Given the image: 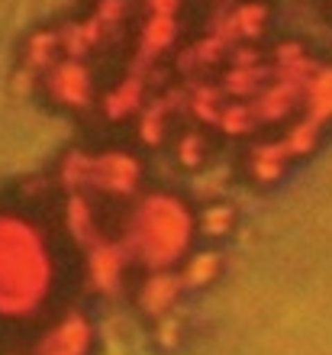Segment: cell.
Instances as JSON below:
<instances>
[{"instance_id": "obj_2", "label": "cell", "mask_w": 332, "mask_h": 355, "mask_svg": "<svg viewBox=\"0 0 332 355\" xmlns=\"http://www.w3.org/2000/svg\"><path fill=\"white\" fill-rule=\"evenodd\" d=\"M194 236V214L184 200L171 194H148L126 216L120 245L126 259H139L146 268H171L191 252Z\"/></svg>"}, {"instance_id": "obj_8", "label": "cell", "mask_w": 332, "mask_h": 355, "mask_svg": "<svg viewBox=\"0 0 332 355\" xmlns=\"http://www.w3.org/2000/svg\"><path fill=\"white\" fill-rule=\"evenodd\" d=\"M300 103H304V116L326 126L332 123V65L329 62H316L313 71L304 78L300 85Z\"/></svg>"}, {"instance_id": "obj_13", "label": "cell", "mask_w": 332, "mask_h": 355, "mask_svg": "<svg viewBox=\"0 0 332 355\" xmlns=\"http://www.w3.org/2000/svg\"><path fill=\"white\" fill-rule=\"evenodd\" d=\"M277 142L284 146V152L290 155V162L306 159V155L316 152V146L323 142V126L313 123L310 116H304V120H297L294 126H287V130L277 136Z\"/></svg>"}, {"instance_id": "obj_3", "label": "cell", "mask_w": 332, "mask_h": 355, "mask_svg": "<svg viewBox=\"0 0 332 355\" xmlns=\"http://www.w3.org/2000/svg\"><path fill=\"white\" fill-rule=\"evenodd\" d=\"M39 81H42L49 97L55 103H62V107H68V110H87V107H94V101H97L94 71L87 68L84 58L62 55Z\"/></svg>"}, {"instance_id": "obj_6", "label": "cell", "mask_w": 332, "mask_h": 355, "mask_svg": "<svg viewBox=\"0 0 332 355\" xmlns=\"http://www.w3.org/2000/svg\"><path fill=\"white\" fill-rule=\"evenodd\" d=\"M245 178H249L252 184L259 187H268L281 181L290 168V155L284 152V146L277 139H255L245 152Z\"/></svg>"}, {"instance_id": "obj_1", "label": "cell", "mask_w": 332, "mask_h": 355, "mask_svg": "<svg viewBox=\"0 0 332 355\" xmlns=\"http://www.w3.org/2000/svg\"><path fill=\"white\" fill-rule=\"evenodd\" d=\"M55 265L36 226L13 214H0V317H29L46 304Z\"/></svg>"}, {"instance_id": "obj_11", "label": "cell", "mask_w": 332, "mask_h": 355, "mask_svg": "<svg viewBox=\"0 0 332 355\" xmlns=\"http://www.w3.org/2000/svg\"><path fill=\"white\" fill-rule=\"evenodd\" d=\"M168 142H171V149H175V162L181 165V168H187V171L207 168V162H210V155H213L210 136H207L203 130L175 132Z\"/></svg>"}, {"instance_id": "obj_9", "label": "cell", "mask_w": 332, "mask_h": 355, "mask_svg": "<svg viewBox=\"0 0 332 355\" xmlns=\"http://www.w3.org/2000/svg\"><path fill=\"white\" fill-rule=\"evenodd\" d=\"M148 78H139V75H126L120 81V85H113L110 91L103 94L101 103H94L97 110L107 116V120H130V116H136L139 107L148 101Z\"/></svg>"}, {"instance_id": "obj_14", "label": "cell", "mask_w": 332, "mask_h": 355, "mask_svg": "<svg viewBox=\"0 0 332 355\" xmlns=\"http://www.w3.org/2000/svg\"><path fill=\"white\" fill-rule=\"evenodd\" d=\"M232 226H236V210L226 200H210L194 214V230L203 239H222L232 233Z\"/></svg>"}, {"instance_id": "obj_16", "label": "cell", "mask_w": 332, "mask_h": 355, "mask_svg": "<svg viewBox=\"0 0 332 355\" xmlns=\"http://www.w3.org/2000/svg\"><path fill=\"white\" fill-rule=\"evenodd\" d=\"M216 126L226 136H252L259 130V120H255V113H252V107L245 101H232V103H222Z\"/></svg>"}, {"instance_id": "obj_12", "label": "cell", "mask_w": 332, "mask_h": 355, "mask_svg": "<svg viewBox=\"0 0 332 355\" xmlns=\"http://www.w3.org/2000/svg\"><path fill=\"white\" fill-rule=\"evenodd\" d=\"M139 39H142V52H146L148 58H161V52H168L177 39V17L148 13V23L142 26Z\"/></svg>"}, {"instance_id": "obj_15", "label": "cell", "mask_w": 332, "mask_h": 355, "mask_svg": "<svg viewBox=\"0 0 332 355\" xmlns=\"http://www.w3.org/2000/svg\"><path fill=\"white\" fill-rule=\"evenodd\" d=\"M222 268V259L220 252H213V249H197V252H187L184 255V265L177 271V278L184 288H203V284H210Z\"/></svg>"}, {"instance_id": "obj_7", "label": "cell", "mask_w": 332, "mask_h": 355, "mask_svg": "<svg viewBox=\"0 0 332 355\" xmlns=\"http://www.w3.org/2000/svg\"><path fill=\"white\" fill-rule=\"evenodd\" d=\"M91 336V323L81 313H68L58 323H52V329L39 343L36 355H87Z\"/></svg>"}, {"instance_id": "obj_10", "label": "cell", "mask_w": 332, "mask_h": 355, "mask_svg": "<svg viewBox=\"0 0 332 355\" xmlns=\"http://www.w3.org/2000/svg\"><path fill=\"white\" fill-rule=\"evenodd\" d=\"M62 58V39H58V29H39L26 39L23 46V68L33 71V75H46L49 68Z\"/></svg>"}, {"instance_id": "obj_4", "label": "cell", "mask_w": 332, "mask_h": 355, "mask_svg": "<svg viewBox=\"0 0 332 355\" xmlns=\"http://www.w3.org/2000/svg\"><path fill=\"white\" fill-rule=\"evenodd\" d=\"M142 181V165L130 152H101L91 159V171H87V187L101 191L107 197H126L139 191Z\"/></svg>"}, {"instance_id": "obj_5", "label": "cell", "mask_w": 332, "mask_h": 355, "mask_svg": "<svg viewBox=\"0 0 332 355\" xmlns=\"http://www.w3.org/2000/svg\"><path fill=\"white\" fill-rule=\"evenodd\" d=\"M184 294V284L171 268H152L148 278L136 288V304L148 317H168L177 297Z\"/></svg>"}]
</instances>
